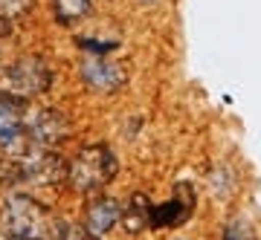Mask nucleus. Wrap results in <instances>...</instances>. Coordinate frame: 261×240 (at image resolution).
I'll use <instances>...</instances> for the list:
<instances>
[{
    "mask_svg": "<svg viewBox=\"0 0 261 240\" xmlns=\"http://www.w3.org/2000/svg\"><path fill=\"white\" fill-rule=\"evenodd\" d=\"M3 231L15 240H70L73 226L32 200L29 194H12L0 208Z\"/></svg>",
    "mask_w": 261,
    "mask_h": 240,
    "instance_id": "1",
    "label": "nucleus"
},
{
    "mask_svg": "<svg viewBox=\"0 0 261 240\" xmlns=\"http://www.w3.org/2000/svg\"><path fill=\"white\" fill-rule=\"evenodd\" d=\"M119 171V162L108 145H84L67 165V183L79 194H99Z\"/></svg>",
    "mask_w": 261,
    "mask_h": 240,
    "instance_id": "2",
    "label": "nucleus"
},
{
    "mask_svg": "<svg viewBox=\"0 0 261 240\" xmlns=\"http://www.w3.org/2000/svg\"><path fill=\"white\" fill-rule=\"evenodd\" d=\"M3 81L9 87L6 93L18 96V99H32V96H41V93L49 90V84H53V70L47 67L44 58L23 55L12 67H6Z\"/></svg>",
    "mask_w": 261,
    "mask_h": 240,
    "instance_id": "3",
    "label": "nucleus"
},
{
    "mask_svg": "<svg viewBox=\"0 0 261 240\" xmlns=\"http://www.w3.org/2000/svg\"><path fill=\"white\" fill-rule=\"evenodd\" d=\"M20 168V183H32V185H58L67 183V162L61 154H56L53 148H38L32 145L27 157L15 159Z\"/></svg>",
    "mask_w": 261,
    "mask_h": 240,
    "instance_id": "4",
    "label": "nucleus"
},
{
    "mask_svg": "<svg viewBox=\"0 0 261 240\" xmlns=\"http://www.w3.org/2000/svg\"><path fill=\"white\" fill-rule=\"evenodd\" d=\"M195 212V188L189 183L174 185V197L163 205L151 208V229H174L180 223H186Z\"/></svg>",
    "mask_w": 261,
    "mask_h": 240,
    "instance_id": "5",
    "label": "nucleus"
},
{
    "mask_svg": "<svg viewBox=\"0 0 261 240\" xmlns=\"http://www.w3.org/2000/svg\"><path fill=\"white\" fill-rule=\"evenodd\" d=\"M27 133L32 139V145L53 148V145H58L70 136V122L58 110H38L27 119Z\"/></svg>",
    "mask_w": 261,
    "mask_h": 240,
    "instance_id": "6",
    "label": "nucleus"
},
{
    "mask_svg": "<svg viewBox=\"0 0 261 240\" xmlns=\"http://www.w3.org/2000/svg\"><path fill=\"white\" fill-rule=\"evenodd\" d=\"M82 78L96 93H116L122 84L128 81V73L116 61H108V58L96 55V58H87L82 64Z\"/></svg>",
    "mask_w": 261,
    "mask_h": 240,
    "instance_id": "7",
    "label": "nucleus"
},
{
    "mask_svg": "<svg viewBox=\"0 0 261 240\" xmlns=\"http://www.w3.org/2000/svg\"><path fill=\"white\" fill-rule=\"evenodd\" d=\"M119 217H122V205L113 197H93L84 208V229L99 237V234H108L119 223Z\"/></svg>",
    "mask_w": 261,
    "mask_h": 240,
    "instance_id": "8",
    "label": "nucleus"
},
{
    "mask_svg": "<svg viewBox=\"0 0 261 240\" xmlns=\"http://www.w3.org/2000/svg\"><path fill=\"white\" fill-rule=\"evenodd\" d=\"M151 200L142 191H137V194H130V200L125 205H122V217H119V223H122V229H125V234H140V231H145V229H151Z\"/></svg>",
    "mask_w": 261,
    "mask_h": 240,
    "instance_id": "9",
    "label": "nucleus"
},
{
    "mask_svg": "<svg viewBox=\"0 0 261 240\" xmlns=\"http://www.w3.org/2000/svg\"><path fill=\"white\" fill-rule=\"evenodd\" d=\"M53 12H56V20L58 23H75L90 15V0H53Z\"/></svg>",
    "mask_w": 261,
    "mask_h": 240,
    "instance_id": "10",
    "label": "nucleus"
},
{
    "mask_svg": "<svg viewBox=\"0 0 261 240\" xmlns=\"http://www.w3.org/2000/svg\"><path fill=\"white\" fill-rule=\"evenodd\" d=\"M224 240H258V234L247 220H229L224 229Z\"/></svg>",
    "mask_w": 261,
    "mask_h": 240,
    "instance_id": "11",
    "label": "nucleus"
},
{
    "mask_svg": "<svg viewBox=\"0 0 261 240\" xmlns=\"http://www.w3.org/2000/svg\"><path fill=\"white\" fill-rule=\"evenodd\" d=\"M32 3L35 0H0V18H6V20L23 18L32 9Z\"/></svg>",
    "mask_w": 261,
    "mask_h": 240,
    "instance_id": "12",
    "label": "nucleus"
},
{
    "mask_svg": "<svg viewBox=\"0 0 261 240\" xmlns=\"http://www.w3.org/2000/svg\"><path fill=\"white\" fill-rule=\"evenodd\" d=\"M79 46H82V49H90V52H99V55H102V52H111V49H116V44H96V41H87V38H79Z\"/></svg>",
    "mask_w": 261,
    "mask_h": 240,
    "instance_id": "13",
    "label": "nucleus"
},
{
    "mask_svg": "<svg viewBox=\"0 0 261 240\" xmlns=\"http://www.w3.org/2000/svg\"><path fill=\"white\" fill-rule=\"evenodd\" d=\"M70 240H99L96 234H90L87 229H73V234H70Z\"/></svg>",
    "mask_w": 261,
    "mask_h": 240,
    "instance_id": "14",
    "label": "nucleus"
},
{
    "mask_svg": "<svg viewBox=\"0 0 261 240\" xmlns=\"http://www.w3.org/2000/svg\"><path fill=\"white\" fill-rule=\"evenodd\" d=\"M9 32H12V23L6 18H0V38H6Z\"/></svg>",
    "mask_w": 261,
    "mask_h": 240,
    "instance_id": "15",
    "label": "nucleus"
}]
</instances>
